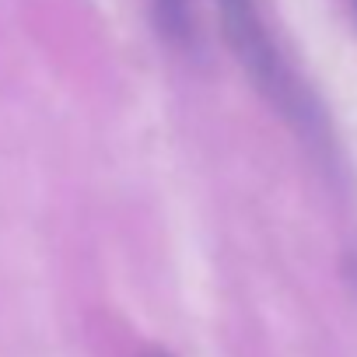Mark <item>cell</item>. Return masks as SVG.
Here are the masks:
<instances>
[{
	"label": "cell",
	"instance_id": "cell-4",
	"mask_svg": "<svg viewBox=\"0 0 357 357\" xmlns=\"http://www.w3.org/2000/svg\"><path fill=\"white\" fill-rule=\"evenodd\" d=\"M350 4H354V11H357V0H350Z\"/></svg>",
	"mask_w": 357,
	"mask_h": 357
},
{
	"label": "cell",
	"instance_id": "cell-2",
	"mask_svg": "<svg viewBox=\"0 0 357 357\" xmlns=\"http://www.w3.org/2000/svg\"><path fill=\"white\" fill-rule=\"evenodd\" d=\"M154 4V18L161 25V32L178 43V46H186L190 36H193V25H190V0H151Z\"/></svg>",
	"mask_w": 357,
	"mask_h": 357
},
{
	"label": "cell",
	"instance_id": "cell-3",
	"mask_svg": "<svg viewBox=\"0 0 357 357\" xmlns=\"http://www.w3.org/2000/svg\"><path fill=\"white\" fill-rule=\"evenodd\" d=\"M147 357H168V354H147Z\"/></svg>",
	"mask_w": 357,
	"mask_h": 357
},
{
	"label": "cell",
	"instance_id": "cell-1",
	"mask_svg": "<svg viewBox=\"0 0 357 357\" xmlns=\"http://www.w3.org/2000/svg\"><path fill=\"white\" fill-rule=\"evenodd\" d=\"M214 4H218V15L225 22V36H228L238 63L252 77V84L287 119H294L301 130H308L312 119H315L312 102H308L305 88L298 84L294 70L287 67V60L280 56V50H277V43H273V36L263 22L259 0H214Z\"/></svg>",
	"mask_w": 357,
	"mask_h": 357
}]
</instances>
